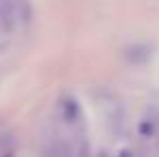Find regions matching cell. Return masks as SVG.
<instances>
[{
    "label": "cell",
    "instance_id": "5",
    "mask_svg": "<svg viewBox=\"0 0 159 157\" xmlns=\"http://www.w3.org/2000/svg\"><path fill=\"white\" fill-rule=\"evenodd\" d=\"M118 157H133V155H131V151H120Z\"/></svg>",
    "mask_w": 159,
    "mask_h": 157
},
{
    "label": "cell",
    "instance_id": "3",
    "mask_svg": "<svg viewBox=\"0 0 159 157\" xmlns=\"http://www.w3.org/2000/svg\"><path fill=\"white\" fill-rule=\"evenodd\" d=\"M69 149H71V157H90V142L84 136V131L73 136V140L69 142Z\"/></svg>",
    "mask_w": 159,
    "mask_h": 157
},
{
    "label": "cell",
    "instance_id": "4",
    "mask_svg": "<svg viewBox=\"0 0 159 157\" xmlns=\"http://www.w3.org/2000/svg\"><path fill=\"white\" fill-rule=\"evenodd\" d=\"M138 131L144 136V138H155L157 136V131H159V127H157V123H153V121H142L140 123V127H138Z\"/></svg>",
    "mask_w": 159,
    "mask_h": 157
},
{
    "label": "cell",
    "instance_id": "1",
    "mask_svg": "<svg viewBox=\"0 0 159 157\" xmlns=\"http://www.w3.org/2000/svg\"><path fill=\"white\" fill-rule=\"evenodd\" d=\"M28 20V0H0V22L7 30H15Z\"/></svg>",
    "mask_w": 159,
    "mask_h": 157
},
{
    "label": "cell",
    "instance_id": "2",
    "mask_svg": "<svg viewBox=\"0 0 159 157\" xmlns=\"http://www.w3.org/2000/svg\"><path fill=\"white\" fill-rule=\"evenodd\" d=\"M60 118L67 125H82V108L75 97H65L60 101Z\"/></svg>",
    "mask_w": 159,
    "mask_h": 157
}]
</instances>
